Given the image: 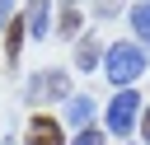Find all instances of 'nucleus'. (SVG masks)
<instances>
[{"instance_id":"f257e3e1","label":"nucleus","mask_w":150,"mask_h":145,"mask_svg":"<svg viewBox=\"0 0 150 145\" xmlns=\"http://www.w3.org/2000/svg\"><path fill=\"white\" fill-rule=\"evenodd\" d=\"M145 70H150V61H145V51H141L136 42H112V47L103 51V75H108L117 89H131Z\"/></svg>"},{"instance_id":"f03ea898","label":"nucleus","mask_w":150,"mask_h":145,"mask_svg":"<svg viewBox=\"0 0 150 145\" xmlns=\"http://www.w3.org/2000/svg\"><path fill=\"white\" fill-rule=\"evenodd\" d=\"M136 112H141L136 89H117V94H112V103H108V131H112V136H131Z\"/></svg>"},{"instance_id":"7ed1b4c3","label":"nucleus","mask_w":150,"mask_h":145,"mask_svg":"<svg viewBox=\"0 0 150 145\" xmlns=\"http://www.w3.org/2000/svg\"><path fill=\"white\" fill-rule=\"evenodd\" d=\"M70 94V75L66 70H42L28 80V103H47V98H66Z\"/></svg>"},{"instance_id":"20e7f679","label":"nucleus","mask_w":150,"mask_h":145,"mask_svg":"<svg viewBox=\"0 0 150 145\" xmlns=\"http://www.w3.org/2000/svg\"><path fill=\"white\" fill-rule=\"evenodd\" d=\"M23 33H28L33 42H42V37L52 33V0H28V5H23Z\"/></svg>"},{"instance_id":"39448f33","label":"nucleus","mask_w":150,"mask_h":145,"mask_svg":"<svg viewBox=\"0 0 150 145\" xmlns=\"http://www.w3.org/2000/svg\"><path fill=\"white\" fill-rule=\"evenodd\" d=\"M23 145H66V140H61V126L52 117H33L23 131Z\"/></svg>"},{"instance_id":"423d86ee","label":"nucleus","mask_w":150,"mask_h":145,"mask_svg":"<svg viewBox=\"0 0 150 145\" xmlns=\"http://www.w3.org/2000/svg\"><path fill=\"white\" fill-rule=\"evenodd\" d=\"M98 61H103V47H98V37L80 33V47H75V70H94Z\"/></svg>"},{"instance_id":"0eeeda50","label":"nucleus","mask_w":150,"mask_h":145,"mask_svg":"<svg viewBox=\"0 0 150 145\" xmlns=\"http://www.w3.org/2000/svg\"><path fill=\"white\" fill-rule=\"evenodd\" d=\"M89 117H94V98H89V94L66 98V122H70V126H80V131H84V126H89Z\"/></svg>"},{"instance_id":"6e6552de","label":"nucleus","mask_w":150,"mask_h":145,"mask_svg":"<svg viewBox=\"0 0 150 145\" xmlns=\"http://www.w3.org/2000/svg\"><path fill=\"white\" fill-rule=\"evenodd\" d=\"M131 33H136L141 42H150V0L131 5Z\"/></svg>"},{"instance_id":"1a4fd4ad","label":"nucleus","mask_w":150,"mask_h":145,"mask_svg":"<svg viewBox=\"0 0 150 145\" xmlns=\"http://www.w3.org/2000/svg\"><path fill=\"white\" fill-rule=\"evenodd\" d=\"M80 23H84V19H80V9H75V5H66V9H61V19H56V33L75 42V33H80Z\"/></svg>"},{"instance_id":"9d476101","label":"nucleus","mask_w":150,"mask_h":145,"mask_svg":"<svg viewBox=\"0 0 150 145\" xmlns=\"http://www.w3.org/2000/svg\"><path fill=\"white\" fill-rule=\"evenodd\" d=\"M19 42H23V19L9 23V33H5V56H9V61H19Z\"/></svg>"},{"instance_id":"9b49d317","label":"nucleus","mask_w":150,"mask_h":145,"mask_svg":"<svg viewBox=\"0 0 150 145\" xmlns=\"http://www.w3.org/2000/svg\"><path fill=\"white\" fill-rule=\"evenodd\" d=\"M75 145H103V131L84 126V131H75Z\"/></svg>"},{"instance_id":"f8f14e48","label":"nucleus","mask_w":150,"mask_h":145,"mask_svg":"<svg viewBox=\"0 0 150 145\" xmlns=\"http://www.w3.org/2000/svg\"><path fill=\"white\" fill-rule=\"evenodd\" d=\"M94 9L108 19V14H117V9H122V0H94Z\"/></svg>"},{"instance_id":"ddd939ff","label":"nucleus","mask_w":150,"mask_h":145,"mask_svg":"<svg viewBox=\"0 0 150 145\" xmlns=\"http://www.w3.org/2000/svg\"><path fill=\"white\" fill-rule=\"evenodd\" d=\"M9 9H14V0H0V23H9Z\"/></svg>"},{"instance_id":"4468645a","label":"nucleus","mask_w":150,"mask_h":145,"mask_svg":"<svg viewBox=\"0 0 150 145\" xmlns=\"http://www.w3.org/2000/svg\"><path fill=\"white\" fill-rule=\"evenodd\" d=\"M141 136H145V145H150V108H145V117H141Z\"/></svg>"},{"instance_id":"2eb2a0df","label":"nucleus","mask_w":150,"mask_h":145,"mask_svg":"<svg viewBox=\"0 0 150 145\" xmlns=\"http://www.w3.org/2000/svg\"><path fill=\"white\" fill-rule=\"evenodd\" d=\"M70 5H75V0H70Z\"/></svg>"}]
</instances>
